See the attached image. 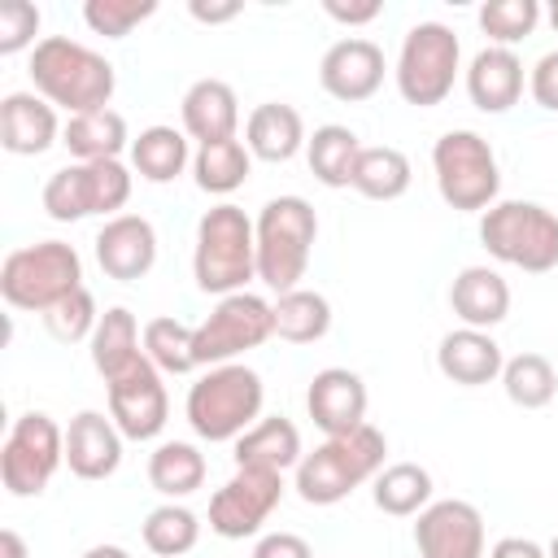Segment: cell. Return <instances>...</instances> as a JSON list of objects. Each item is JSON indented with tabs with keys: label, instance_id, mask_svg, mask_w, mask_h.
I'll return each instance as SVG.
<instances>
[{
	"label": "cell",
	"instance_id": "1",
	"mask_svg": "<svg viewBox=\"0 0 558 558\" xmlns=\"http://www.w3.org/2000/svg\"><path fill=\"white\" fill-rule=\"evenodd\" d=\"M31 83L52 109H65L70 118H78L92 109H109L118 74L96 48L70 35H44L31 52Z\"/></svg>",
	"mask_w": 558,
	"mask_h": 558
},
{
	"label": "cell",
	"instance_id": "2",
	"mask_svg": "<svg viewBox=\"0 0 558 558\" xmlns=\"http://www.w3.org/2000/svg\"><path fill=\"white\" fill-rule=\"evenodd\" d=\"M192 279L209 296L248 292V283L257 279V227L240 205L222 201L201 214L196 248H192Z\"/></svg>",
	"mask_w": 558,
	"mask_h": 558
},
{
	"label": "cell",
	"instance_id": "3",
	"mask_svg": "<svg viewBox=\"0 0 558 558\" xmlns=\"http://www.w3.org/2000/svg\"><path fill=\"white\" fill-rule=\"evenodd\" d=\"M262 405H266L262 375L244 362H222V366H205V375L187 388L183 414L201 440H209V445L231 440L235 445L262 418Z\"/></svg>",
	"mask_w": 558,
	"mask_h": 558
},
{
	"label": "cell",
	"instance_id": "4",
	"mask_svg": "<svg viewBox=\"0 0 558 558\" xmlns=\"http://www.w3.org/2000/svg\"><path fill=\"white\" fill-rule=\"evenodd\" d=\"M384 453H388V436L371 423H362L357 432H344V436H327L314 453H305L296 462L292 488L305 506H336L353 488L371 484L384 471Z\"/></svg>",
	"mask_w": 558,
	"mask_h": 558
},
{
	"label": "cell",
	"instance_id": "5",
	"mask_svg": "<svg viewBox=\"0 0 558 558\" xmlns=\"http://www.w3.org/2000/svg\"><path fill=\"white\" fill-rule=\"evenodd\" d=\"M257 227V279L283 296L301 288L310 270V253L318 240V214L305 196H275L253 218Z\"/></svg>",
	"mask_w": 558,
	"mask_h": 558
},
{
	"label": "cell",
	"instance_id": "6",
	"mask_svg": "<svg viewBox=\"0 0 558 558\" xmlns=\"http://www.w3.org/2000/svg\"><path fill=\"white\" fill-rule=\"evenodd\" d=\"M83 288V257L65 240L22 244L0 266V296L9 310L48 314L57 301Z\"/></svg>",
	"mask_w": 558,
	"mask_h": 558
},
{
	"label": "cell",
	"instance_id": "7",
	"mask_svg": "<svg viewBox=\"0 0 558 558\" xmlns=\"http://www.w3.org/2000/svg\"><path fill=\"white\" fill-rule=\"evenodd\" d=\"M480 244L506 266L545 275L558 266V214L536 201H497L480 214Z\"/></svg>",
	"mask_w": 558,
	"mask_h": 558
},
{
	"label": "cell",
	"instance_id": "8",
	"mask_svg": "<svg viewBox=\"0 0 558 558\" xmlns=\"http://www.w3.org/2000/svg\"><path fill=\"white\" fill-rule=\"evenodd\" d=\"M432 170H436V192L449 209L484 214L488 205H497L501 170L493 144L480 131H445L432 144Z\"/></svg>",
	"mask_w": 558,
	"mask_h": 558
},
{
	"label": "cell",
	"instance_id": "9",
	"mask_svg": "<svg viewBox=\"0 0 558 558\" xmlns=\"http://www.w3.org/2000/svg\"><path fill=\"white\" fill-rule=\"evenodd\" d=\"M135 170L122 161H70L44 183V214L52 222H78L92 214L118 218L131 201Z\"/></svg>",
	"mask_w": 558,
	"mask_h": 558
},
{
	"label": "cell",
	"instance_id": "10",
	"mask_svg": "<svg viewBox=\"0 0 558 558\" xmlns=\"http://www.w3.org/2000/svg\"><path fill=\"white\" fill-rule=\"evenodd\" d=\"M458 70H462V44H458V35L445 22H418L401 39L392 78H397V92H401L405 105L436 109L453 92Z\"/></svg>",
	"mask_w": 558,
	"mask_h": 558
},
{
	"label": "cell",
	"instance_id": "11",
	"mask_svg": "<svg viewBox=\"0 0 558 558\" xmlns=\"http://www.w3.org/2000/svg\"><path fill=\"white\" fill-rule=\"evenodd\" d=\"M65 466V432L52 414L26 410L13 418L4 445H0V480L13 497H39L52 475Z\"/></svg>",
	"mask_w": 558,
	"mask_h": 558
},
{
	"label": "cell",
	"instance_id": "12",
	"mask_svg": "<svg viewBox=\"0 0 558 558\" xmlns=\"http://www.w3.org/2000/svg\"><path fill=\"white\" fill-rule=\"evenodd\" d=\"M275 336V305L257 292H231L218 296V305L196 323V366H222L240 362L248 349H262Z\"/></svg>",
	"mask_w": 558,
	"mask_h": 558
},
{
	"label": "cell",
	"instance_id": "13",
	"mask_svg": "<svg viewBox=\"0 0 558 558\" xmlns=\"http://www.w3.org/2000/svg\"><path fill=\"white\" fill-rule=\"evenodd\" d=\"M283 475L279 471H257V466H235V475L209 497V532L222 541H244L266 527V519L283 501Z\"/></svg>",
	"mask_w": 558,
	"mask_h": 558
},
{
	"label": "cell",
	"instance_id": "14",
	"mask_svg": "<svg viewBox=\"0 0 558 558\" xmlns=\"http://www.w3.org/2000/svg\"><path fill=\"white\" fill-rule=\"evenodd\" d=\"M105 388H109V418L118 423V432L126 440H157L166 432L170 392L161 384V371L148 362V353L131 371H122L118 379H109Z\"/></svg>",
	"mask_w": 558,
	"mask_h": 558
},
{
	"label": "cell",
	"instance_id": "15",
	"mask_svg": "<svg viewBox=\"0 0 558 558\" xmlns=\"http://www.w3.org/2000/svg\"><path fill=\"white\" fill-rule=\"evenodd\" d=\"M414 549L418 558H484V514L462 497L432 501L414 514Z\"/></svg>",
	"mask_w": 558,
	"mask_h": 558
},
{
	"label": "cell",
	"instance_id": "16",
	"mask_svg": "<svg viewBox=\"0 0 558 558\" xmlns=\"http://www.w3.org/2000/svg\"><path fill=\"white\" fill-rule=\"evenodd\" d=\"M384 48L366 35H349V39H336L323 61H318V83L331 100H344V105H362L371 100L379 87H384Z\"/></svg>",
	"mask_w": 558,
	"mask_h": 558
},
{
	"label": "cell",
	"instance_id": "17",
	"mask_svg": "<svg viewBox=\"0 0 558 558\" xmlns=\"http://www.w3.org/2000/svg\"><path fill=\"white\" fill-rule=\"evenodd\" d=\"M96 262L118 283L144 279L157 266V227L144 214L105 218V227L96 231Z\"/></svg>",
	"mask_w": 558,
	"mask_h": 558
},
{
	"label": "cell",
	"instance_id": "18",
	"mask_svg": "<svg viewBox=\"0 0 558 558\" xmlns=\"http://www.w3.org/2000/svg\"><path fill=\"white\" fill-rule=\"evenodd\" d=\"M305 410L323 436H344L366 423V384L349 366H327L305 388Z\"/></svg>",
	"mask_w": 558,
	"mask_h": 558
},
{
	"label": "cell",
	"instance_id": "19",
	"mask_svg": "<svg viewBox=\"0 0 558 558\" xmlns=\"http://www.w3.org/2000/svg\"><path fill=\"white\" fill-rule=\"evenodd\" d=\"M122 432L100 410H78L65 427V466L78 480H109L122 466Z\"/></svg>",
	"mask_w": 558,
	"mask_h": 558
},
{
	"label": "cell",
	"instance_id": "20",
	"mask_svg": "<svg viewBox=\"0 0 558 558\" xmlns=\"http://www.w3.org/2000/svg\"><path fill=\"white\" fill-rule=\"evenodd\" d=\"M57 109L39 92H9L0 100V144L13 157H39L61 140Z\"/></svg>",
	"mask_w": 558,
	"mask_h": 558
},
{
	"label": "cell",
	"instance_id": "21",
	"mask_svg": "<svg viewBox=\"0 0 558 558\" xmlns=\"http://www.w3.org/2000/svg\"><path fill=\"white\" fill-rule=\"evenodd\" d=\"M179 113H183V135L196 144L235 140V131H240V96L222 78H196L183 92Z\"/></svg>",
	"mask_w": 558,
	"mask_h": 558
},
{
	"label": "cell",
	"instance_id": "22",
	"mask_svg": "<svg viewBox=\"0 0 558 558\" xmlns=\"http://www.w3.org/2000/svg\"><path fill=\"white\" fill-rule=\"evenodd\" d=\"M436 366H440V375H445L449 384L480 388V384L501 379L506 353H501V344H497L488 331L458 327V331L440 336V344H436Z\"/></svg>",
	"mask_w": 558,
	"mask_h": 558
},
{
	"label": "cell",
	"instance_id": "23",
	"mask_svg": "<svg viewBox=\"0 0 558 558\" xmlns=\"http://www.w3.org/2000/svg\"><path fill=\"white\" fill-rule=\"evenodd\" d=\"M449 310L462 327L493 331L510 314V283L493 266H462L449 283Z\"/></svg>",
	"mask_w": 558,
	"mask_h": 558
},
{
	"label": "cell",
	"instance_id": "24",
	"mask_svg": "<svg viewBox=\"0 0 558 558\" xmlns=\"http://www.w3.org/2000/svg\"><path fill=\"white\" fill-rule=\"evenodd\" d=\"M466 96L480 113H506L523 96V61L514 48H480L466 65Z\"/></svg>",
	"mask_w": 558,
	"mask_h": 558
},
{
	"label": "cell",
	"instance_id": "25",
	"mask_svg": "<svg viewBox=\"0 0 558 558\" xmlns=\"http://www.w3.org/2000/svg\"><path fill=\"white\" fill-rule=\"evenodd\" d=\"M305 140H310V135H305L301 109H292V105H283V100L257 105V109L248 113V122H244V144H248V153L262 157V161H270V166L292 161V157L305 148Z\"/></svg>",
	"mask_w": 558,
	"mask_h": 558
},
{
	"label": "cell",
	"instance_id": "26",
	"mask_svg": "<svg viewBox=\"0 0 558 558\" xmlns=\"http://www.w3.org/2000/svg\"><path fill=\"white\" fill-rule=\"evenodd\" d=\"M87 349H92L96 375L109 384V379H118L122 371H131V366L144 357V327L135 323V314H131L126 305H113V310L100 314V323H96Z\"/></svg>",
	"mask_w": 558,
	"mask_h": 558
},
{
	"label": "cell",
	"instance_id": "27",
	"mask_svg": "<svg viewBox=\"0 0 558 558\" xmlns=\"http://www.w3.org/2000/svg\"><path fill=\"white\" fill-rule=\"evenodd\" d=\"M305 458L301 449V432L292 418L283 414H270V418H257L240 440H235V466H257V471H288Z\"/></svg>",
	"mask_w": 558,
	"mask_h": 558
},
{
	"label": "cell",
	"instance_id": "28",
	"mask_svg": "<svg viewBox=\"0 0 558 558\" xmlns=\"http://www.w3.org/2000/svg\"><path fill=\"white\" fill-rule=\"evenodd\" d=\"M61 144L74 161H122V148H131L126 118L118 109H92L78 118H65Z\"/></svg>",
	"mask_w": 558,
	"mask_h": 558
},
{
	"label": "cell",
	"instance_id": "29",
	"mask_svg": "<svg viewBox=\"0 0 558 558\" xmlns=\"http://www.w3.org/2000/svg\"><path fill=\"white\" fill-rule=\"evenodd\" d=\"M187 166H192V148H187V135L179 126L157 122L131 140V170L144 183H174Z\"/></svg>",
	"mask_w": 558,
	"mask_h": 558
},
{
	"label": "cell",
	"instance_id": "30",
	"mask_svg": "<svg viewBox=\"0 0 558 558\" xmlns=\"http://www.w3.org/2000/svg\"><path fill=\"white\" fill-rule=\"evenodd\" d=\"M209 475V462L196 445L187 440H161L153 453H148V484L166 497V501H183L192 497Z\"/></svg>",
	"mask_w": 558,
	"mask_h": 558
},
{
	"label": "cell",
	"instance_id": "31",
	"mask_svg": "<svg viewBox=\"0 0 558 558\" xmlns=\"http://www.w3.org/2000/svg\"><path fill=\"white\" fill-rule=\"evenodd\" d=\"M357 153H362L357 131L353 126H340V122L314 126V135L305 140V161H310V170H314V179L323 187H349L353 183Z\"/></svg>",
	"mask_w": 558,
	"mask_h": 558
},
{
	"label": "cell",
	"instance_id": "32",
	"mask_svg": "<svg viewBox=\"0 0 558 558\" xmlns=\"http://www.w3.org/2000/svg\"><path fill=\"white\" fill-rule=\"evenodd\" d=\"M253 170V153L244 140H218V144H196L192 153V179L209 196H231L244 187Z\"/></svg>",
	"mask_w": 558,
	"mask_h": 558
},
{
	"label": "cell",
	"instance_id": "33",
	"mask_svg": "<svg viewBox=\"0 0 558 558\" xmlns=\"http://www.w3.org/2000/svg\"><path fill=\"white\" fill-rule=\"evenodd\" d=\"M371 497L375 510L392 519H414L418 510L432 506V471L418 462H392L371 480Z\"/></svg>",
	"mask_w": 558,
	"mask_h": 558
},
{
	"label": "cell",
	"instance_id": "34",
	"mask_svg": "<svg viewBox=\"0 0 558 558\" xmlns=\"http://www.w3.org/2000/svg\"><path fill=\"white\" fill-rule=\"evenodd\" d=\"M410 157L392 144H371L357 153V166H353V192H362L366 201H397L410 192Z\"/></svg>",
	"mask_w": 558,
	"mask_h": 558
},
{
	"label": "cell",
	"instance_id": "35",
	"mask_svg": "<svg viewBox=\"0 0 558 558\" xmlns=\"http://www.w3.org/2000/svg\"><path fill=\"white\" fill-rule=\"evenodd\" d=\"M270 305H275V336L288 344H314L331 331V301L314 288H292Z\"/></svg>",
	"mask_w": 558,
	"mask_h": 558
},
{
	"label": "cell",
	"instance_id": "36",
	"mask_svg": "<svg viewBox=\"0 0 558 558\" xmlns=\"http://www.w3.org/2000/svg\"><path fill=\"white\" fill-rule=\"evenodd\" d=\"M501 388L519 410H545L558 397V371L545 353H514L501 366Z\"/></svg>",
	"mask_w": 558,
	"mask_h": 558
},
{
	"label": "cell",
	"instance_id": "37",
	"mask_svg": "<svg viewBox=\"0 0 558 558\" xmlns=\"http://www.w3.org/2000/svg\"><path fill=\"white\" fill-rule=\"evenodd\" d=\"M201 541V519L183 501H161L144 514V545L157 558H183Z\"/></svg>",
	"mask_w": 558,
	"mask_h": 558
},
{
	"label": "cell",
	"instance_id": "38",
	"mask_svg": "<svg viewBox=\"0 0 558 558\" xmlns=\"http://www.w3.org/2000/svg\"><path fill=\"white\" fill-rule=\"evenodd\" d=\"M196 327L161 314L144 323V353L161 375H192L196 371V344H192Z\"/></svg>",
	"mask_w": 558,
	"mask_h": 558
},
{
	"label": "cell",
	"instance_id": "39",
	"mask_svg": "<svg viewBox=\"0 0 558 558\" xmlns=\"http://www.w3.org/2000/svg\"><path fill=\"white\" fill-rule=\"evenodd\" d=\"M475 17H480V31L488 35L493 48H514L536 31L541 4L536 0H488V4H480Z\"/></svg>",
	"mask_w": 558,
	"mask_h": 558
},
{
	"label": "cell",
	"instance_id": "40",
	"mask_svg": "<svg viewBox=\"0 0 558 558\" xmlns=\"http://www.w3.org/2000/svg\"><path fill=\"white\" fill-rule=\"evenodd\" d=\"M153 13H157V0H87L83 4V22L105 39H126Z\"/></svg>",
	"mask_w": 558,
	"mask_h": 558
},
{
	"label": "cell",
	"instance_id": "41",
	"mask_svg": "<svg viewBox=\"0 0 558 558\" xmlns=\"http://www.w3.org/2000/svg\"><path fill=\"white\" fill-rule=\"evenodd\" d=\"M96 323H100V310H96V296H92L87 288L70 292L65 301H57V305L44 314V327H48V331H52V340H61V344L92 340Z\"/></svg>",
	"mask_w": 558,
	"mask_h": 558
},
{
	"label": "cell",
	"instance_id": "42",
	"mask_svg": "<svg viewBox=\"0 0 558 558\" xmlns=\"http://www.w3.org/2000/svg\"><path fill=\"white\" fill-rule=\"evenodd\" d=\"M39 35V9L31 0H4L0 4V57H13L22 48L35 52Z\"/></svg>",
	"mask_w": 558,
	"mask_h": 558
},
{
	"label": "cell",
	"instance_id": "43",
	"mask_svg": "<svg viewBox=\"0 0 558 558\" xmlns=\"http://www.w3.org/2000/svg\"><path fill=\"white\" fill-rule=\"evenodd\" d=\"M527 92H532V100H536L541 109L558 113V48L545 52V57L532 65V74H527Z\"/></svg>",
	"mask_w": 558,
	"mask_h": 558
},
{
	"label": "cell",
	"instance_id": "44",
	"mask_svg": "<svg viewBox=\"0 0 558 558\" xmlns=\"http://www.w3.org/2000/svg\"><path fill=\"white\" fill-rule=\"evenodd\" d=\"M253 558H314V549L296 532H266V536H257Z\"/></svg>",
	"mask_w": 558,
	"mask_h": 558
},
{
	"label": "cell",
	"instance_id": "45",
	"mask_svg": "<svg viewBox=\"0 0 558 558\" xmlns=\"http://www.w3.org/2000/svg\"><path fill=\"white\" fill-rule=\"evenodd\" d=\"M323 13H327V17H336L340 26H366V22H375V17L384 13V4H379V0H362V4L323 0Z\"/></svg>",
	"mask_w": 558,
	"mask_h": 558
},
{
	"label": "cell",
	"instance_id": "46",
	"mask_svg": "<svg viewBox=\"0 0 558 558\" xmlns=\"http://www.w3.org/2000/svg\"><path fill=\"white\" fill-rule=\"evenodd\" d=\"M488 558H549V554H545V545H536V541H527V536H501V541L488 549Z\"/></svg>",
	"mask_w": 558,
	"mask_h": 558
},
{
	"label": "cell",
	"instance_id": "47",
	"mask_svg": "<svg viewBox=\"0 0 558 558\" xmlns=\"http://www.w3.org/2000/svg\"><path fill=\"white\" fill-rule=\"evenodd\" d=\"M240 0H222V4H205V0H192L187 4V13L196 17V22H209V26H218V22H231V17H240Z\"/></svg>",
	"mask_w": 558,
	"mask_h": 558
},
{
	"label": "cell",
	"instance_id": "48",
	"mask_svg": "<svg viewBox=\"0 0 558 558\" xmlns=\"http://www.w3.org/2000/svg\"><path fill=\"white\" fill-rule=\"evenodd\" d=\"M0 554H4V558H31V554H26V541H22L13 527L0 532Z\"/></svg>",
	"mask_w": 558,
	"mask_h": 558
},
{
	"label": "cell",
	"instance_id": "49",
	"mask_svg": "<svg viewBox=\"0 0 558 558\" xmlns=\"http://www.w3.org/2000/svg\"><path fill=\"white\" fill-rule=\"evenodd\" d=\"M83 558H131V554H126L122 545H92Z\"/></svg>",
	"mask_w": 558,
	"mask_h": 558
},
{
	"label": "cell",
	"instance_id": "50",
	"mask_svg": "<svg viewBox=\"0 0 558 558\" xmlns=\"http://www.w3.org/2000/svg\"><path fill=\"white\" fill-rule=\"evenodd\" d=\"M549 26H554V31H558V0H554V4H549Z\"/></svg>",
	"mask_w": 558,
	"mask_h": 558
},
{
	"label": "cell",
	"instance_id": "51",
	"mask_svg": "<svg viewBox=\"0 0 558 558\" xmlns=\"http://www.w3.org/2000/svg\"><path fill=\"white\" fill-rule=\"evenodd\" d=\"M545 554H549V558H558V532H554V541L545 545Z\"/></svg>",
	"mask_w": 558,
	"mask_h": 558
}]
</instances>
